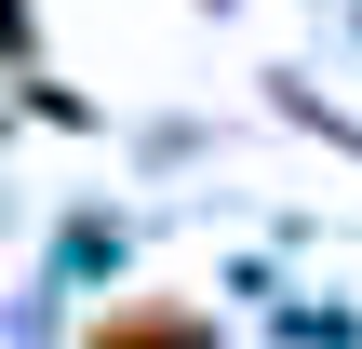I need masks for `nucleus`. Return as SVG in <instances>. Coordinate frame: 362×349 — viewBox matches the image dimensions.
Masks as SVG:
<instances>
[{
	"label": "nucleus",
	"instance_id": "1",
	"mask_svg": "<svg viewBox=\"0 0 362 349\" xmlns=\"http://www.w3.org/2000/svg\"><path fill=\"white\" fill-rule=\"evenodd\" d=\"M94 349H215V323H202V309H175V296H134V309H107V323H94Z\"/></svg>",
	"mask_w": 362,
	"mask_h": 349
},
{
	"label": "nucleus",
	"instance_id": "2",
	"mask_svg": "<svg viewBox=\"0 0 362 349\" xmlns=\"http://www.w3.org/2000/svg\"><path fill=\"white\" fill-rule=\"evenodd\" d=\"M0 54H27V0H0Z\"/></svg>",
	"mask_w": 362,
	"mask_h": 349
}]
</instances>
